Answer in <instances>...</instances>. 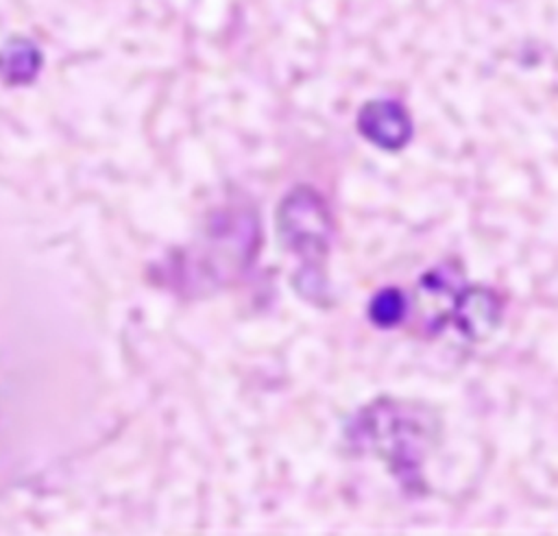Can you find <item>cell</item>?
Returning <instances> with one entry per match:
<instances>
[{
  "label": "cell",
  "instance_id": "5b68a950",
  "mask_svg": "<svg viewBox=\"0 0 558 536\" xmlns=\"http://www.w3.org/2000/svg\"><path fill=\"white\" fill-rule=\"evenodd\" d=\"M368 314H371V320L379 327H392L397 325L403 314H405V299L399 290L395 288H386V290H379L371 305H368Z\"/></svg>",
  "mask_w": 558,
  "mask_h": 536
},
{
  "label": "cell",
  "instance_id": "7a4b0ae2",
  "mask_svg": "<svg viewBox=\"0 0 558 536\" xmlns=\"http://www.w3.org/2000/svg\"><path fill=\"white\" fill-rule=\"evenodd\" d=\"M360 133L375 146L399 150L408 144L412 126L405 109L392 100H373L357 115Z\"/></svg>",
  "mask_w": 558,
  "mask_h": 536
},
{
  "label": "cell",
  "instance_id": "277c9868",
  "mask_svg": "<svg viewBox=\"0 0 558 536\" xmlns=\"http://www.w3.org/2000/svg\"><path fill=\"white\" fill-rule=\"evenodd\" d=\"M39 52L26 39H13L0 52V72L11 83H26L37 74Z\"/></svg>",
  "mask_w": 558,
  "mask_h": 536
},
{
  "label": "cell",
  "instance_id": "3957f363",
  "mask_svg": "<svg viewBox=\"0 0 558 536\" xmlns=\"http://www.w3.org/2000/svg\"><path fill=\"white\" fill-rule=\"evenodd\" d=\"M453 316L464 336L471 340H484L499 325L497 296L486 288H466L456 301Z\"/></svg>",
  "mask_w": 558,
  "mask_h": 536
},
{
  "label": "cell",
  "instance_id": "6da1fadb",
  "mask_svg": "<svg viewBox=\"0 0 558 536\" xmlns=\"http://www.w3.org/2000/svg\"><path fill=\"white\" fill-rule=\"evenodd\" d=\"M331 233V214L318 192L301 185L283 196L277 209L279 244L286 253L299 259L292 283L296 292L312 303H323L327 299L325 261Z\"/></svg>",
  "mask_w": 558,
  "mask_h": 536
}]
</instances>
